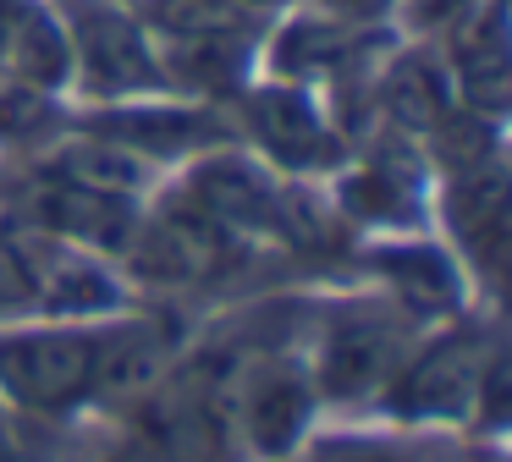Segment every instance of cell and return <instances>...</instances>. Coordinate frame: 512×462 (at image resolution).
I'll return each instance as SVG.
<instances>
[{"mask_svg":"<svg viewBox=\"0 0 512 462\" xmlns=\"http://www.w3.org/2000/svg\"><path fill=\"white\" fill-rule=\"evenodd\" d=\"M67 39H72V72L100 99H133L155 94L166 83V66L149 50L144 28L111 6V0H72L67 6Z\"/></svg>","mask_w":512,"mask_h":462,"instance_id":"obj_3","label":"cell"},{"mask_svg":"<svg viewBox=\"0 0 512 462\" xmlns=\"http://www.w3.org/2000/svg\"><path fill=\"white\" fill-rule=\"evenodd\" d=\"M419 319L402 314L391 297H369V303H342L325 314V330L314 341L309 380L331 402H369L391 385L402 369L408 347L419 341Z\"/></svg>","mask_w":512,"mask_h":462,"instance_id":"obj_2","label":"cell"},{"mask_svg":"<svg viewBox=\"0 0 512 462\" xmlns=\"http://www.w3.org/2000/svg\"><path fill=\"white\" fill-rule=\"evenodd\" d=\"M232 402H237V424H243L248 451L265 462H287L309 440V418L320 407V391H314L303 363H292L287 352H270V358L243 369Z\"/></svg>","mask_w":512,"mask_h":462,"instance_id":"obj_4","label":"cell"},{"mask_svg":"<svg viewBox=\"0 0 512 462\" xmlns=\"http://www.w3.org/2000/svg\"><path fill=\"white\" fill-rule=\"evenodd\" d=\"M61 121V105L50 88H34V83H0V138L6 143H28L34 132L56 127Z\"/></svg>","mask_w":512,"mask_h":462,"instance_id":"obj_6","label":"cell"},{"mask_svg":"<svg viewBox=\"0 0 512 462\" xmlns=\"http://www.w3.org/2000/svg\"><path fill=\"white\" fill-rule=\"evenodd\" d=\"M496 341L474 325L468 314L435 319V330H419V341L408 347L402 369L391 374V385L380 391L397 424H457L479 407V380H485Z\"/></svg>","mask_w":512,"mask_h":462,"instance_id":"obj_1","label":"cell"},{"mask_svg":"<svg viewBox=\"0 0 512 462\" xmlns=\"http://www.w3.org/2000/svg\"><path fill=\"white\" fill-rule=\"evenodd\" d=\"M430 435H408V429H336V435H314L303 462H430Z\"/></svg>","mask_w":512,"mask_h":462,"instance_id":"obj_5","label":"cell"}]
</instances>
